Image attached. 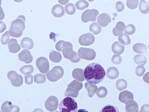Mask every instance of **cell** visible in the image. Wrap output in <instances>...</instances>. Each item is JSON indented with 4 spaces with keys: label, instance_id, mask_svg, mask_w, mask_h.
<instances>
[{
    "label": "cell",
    "instance_id": "1",
    "mask_svg": "<svg viewBox=\"0 0 149 112\" xmlns=\"http://www.w3.org/2000/svg\"><path fill=\"white\" fill-rule=\"evenodd\" d=\"M85 79L88 83L98 84L102 82L106 76V72L102 66L97 63H92L86 66L84 71Z\"/></svg>",
    "mask_w": 149,
    "mask_h": 112
},
{
    "label": "cell",
    "instance_id": "2",
    "mask_svg": "<svg viewBox=\"0 0 149 112\" xmlns=\"http://www.w3.org/2000/svg\"><path fill=\"white\" fill-rule=\"evenodd\" d=\"M56 48L58 51L62 52L63 56L66 59L70 60L71 62L77 63L80 61L78 54L73 50V46L69 42L61 40L56 44Z\"/></svg>",
    "mask_w": 149,
    "mask_h": 112
},
{
    "label": "cell",
    "instance_id": "3",
    "mask_svg": "<svg viewBox=\"0 0 149 112\" xmlns=\"http://www.w3.org/2000/svg\"><path fill=\"white\" fill-rule=\"evenodd\" d=\"M78 105L74 99L67 97L61 101L59 105V110L61 112H76Z\"/></svg>",
    "mask_w": 149,
    "mask_h": 112
},
{
    "label": "cell",
    "instance_id": "4",
    "mask_svg": "<svg viewBox=\"0 0 149 112\" xmlns=\"http://www.w3.org/2000/svg\"><path fill=\"white\" fill-rule=\"evenodd\" d=\"M25 28L24 21L22 20H17L12 23V27L10 29V32L12 36L18 37L22 35V30Z\"/></svg>",
    "mask_w": 149,
    "mask_h": 112
},
{
    "label": "cell",
    "instance_id": "5",
    "mask_svg": "<svg viewBox=\"0 0 149 112\" xmlns=\"http://www.w3.org/2000/svg\"><path fill=\"white\" fill-rule=\"evenodd\" d=\"M64 74V71L60 66H56L47 73V78L51 82H56L63 78Z\"/></svg>",
    "mask_w": 149,
    "mask_h": 112
},
{
    "label": "cell",
    "instance_id": "6",
    "mask_svg": "<svg viewBox=\"0 0 149 112\" xmlns=\"http://www.w3.org/2000/svg\"><path fill=\"white\" fill-rule=\"evenodd\" d=\"M78 56L82 59L92 61L96 57V52L89 48H80L78 51Z\"/></svg>",
    "mask_w": 149,
    "mask_h": 112
},
{
    "label": "cell",
    "instance_id": "7",
    "mask_svg": "<svg viewBox=\"0 0 149 112\" xmlns=\"http://www.w3.org/2000/svg\"><path fill=\"white\" fill-rule=\"evenodd\" d=\"M7 76L8 79L10 81L11 84L13 86L18 88L23 84V77L20 74H18L17 71H10Z\"/></svg>",
    "mask_w": 149,
    "mask_h": 112
},
{
    "label": "cell",
    "instance_id": "8",
    "mask_svg": "<svg viewBox=\"0 0 149 112\" xmlns=\"http://www.w3.org/2000/svg\"><path fill=\"white\" fill-rule=\"evenodd\" d=\"M98 15L99 12L95 9L86 10L82 15L81 20L84 23L89 22H95Z\"/></svg>",
    "mask_w": 149,
    "mask_h": 112
},
{
    "label": "cell",
    "instance_id": "9",
    "mask_svg": "<svg viewBox=\"0 0 149 112\" xmlns=\"http://www.w3.org/2000/svg\"><path fill=\"white\" fill-rule=\"evenodd\" d=\"M47 58L44 57H40L37 60L36 64L37 68L40 72L43 74H46L49 71L50 64Z\"/></svg>",
    "mask_w": 149,
    "mask_h": 112
},
{
    "label": "cell",
    "instance_id": "10",
    "mask_svg": "<svg viewBox=\"0 0 149 112\" xmlns=\"http://www.w3.org/2000/svg\"><path fill=\"white\" fill-rule=\"evenodd\" d=\"M58 100L55 96H51L48 98L45 102V106L47 110L54 112L58 107Z\"/></svg>",
    "mask_w": 149,
    "mask_h": 112
},
{
    "label": "cell",
    "instance_id": "11",
    "mask_svg": "<svg viewBox=\"0 0 149 112\" xmlns=\"http://www.w3.org/2000/svg\"><path fill=\"white\" fill-rule=\"evenodd\" d=\"M78 42L81 45L89 46L94 43L95 37L91 33L82 35L79 38Z\"/></svg>",
    "mask_w": 149,
    "mask_h": 112
},
{
    "label": "cell",
    "instance_id": "12",
    "mask_svg": "<svg viewBox=\"0 0 149 112\" xmlns=\"http://www.w3.org/2000/svg\"><path fill=\"white\" fill-rule=\"evenodd\" d=\"M18 58L20 61L26 64H30L33 61V57L30 52L27 50H23L18 54Z\"/></svg>",
    "mask_w": 149,
    "mask_h": 112
},
{
    "label": "cell",
    "instance_id": "13",
    "mask_svg": "<svg viewBox=\"0 0 149 112\" xmlns=\"http://www.w3.org/2000/svg\"><path fill=\"white\" fill-rule=\"evenodd\" d=\"M1 110L3 112H19L20 109L18 106H14L10 101H6L2 104Z\"/></svg>",
    "mask_w": 149,
    "mask_h": 112
},
{
    "label": "cell",
    "instance_id": "14",
    "mask_svg": "<svg viewBox=\"0 0 149 112\" xmlns=\"http://www.w3.org/2000/svg\"><path fill=\"white\" fill-rule=\"evenodd\" d=\"M97 22L100 26L104 27H107L111 22V18L109 15L107 13H102L98 17Z\"/></svg>",
    "mask_w": 149,
    "mask_h": 112
},
{
    "label": "cell",
    "instance_id": "15",
    "mask_svg": "<svg viewBox=\"0 0 149 112\" xmlns=\"http://www.w3.org/2000/svg\"><path fill=\"white\" fill-rule=\"evenodd\" d=\"M125 104V110L127 112H137L139 111L138 105L133 99L127 101Z\"/></svg>",
    "mask_w": 149,
    "mask_h": 112
},
{
    "label": "cell",
    "instance_id": "16",
    "mask_svg": "<svg viewBox=\"0 0 149 112\" xmlns=\"http://www.w3.org/2000/svg\"><path fill=\"white\" fill-rule=\"evenodd\" d=\"M52 13L54 17L56 18H61L65 15L64 8L60 5H56L52 9Z\"/></svg>",
    "mask_w": 149,
    "mask_h": 112
},
{
    "label": "cell",
    "instance_id": "17",
    "mask_svg": "<svg viewBox=\"0 0 149 112\" xmlns=\"http://www.w3.org/2000/svg\"><path fill=\"white\" fill-rule=\"evenodd\" d=\"M118 99L121 103L125 104L127 101L134 99V96L129 91H124L119 94Z\"/></svg>",
    "mask_w": 149,
    "mask_h": 112
},
{
    "label": "cell",
    "instance_id": "18",
    "mask_svg": "<svg viewBox=\"0 0 149 112\" xmlns=\"http://www.w3.org/2000/svg\"><path fill=\"white\" fill-rule=\"evenodd\" d=\"M72 77L79 82H83L84 81V71L82 69L76 68L72 71Z\"/></svg>",
    "mask_w": 149,
    "mask_h": 112
},
{
    "label": "cell",
    "instance_id": "19",
    "mask_svg": "<svg viewBox=\"0 0 149 112\" xmlns=\"http://www.w3.org/2000/svg\"><path fill=\"white\" fill-rule=\"evenodd\" d=\"M119 71L116 67H111L108 69L107 71V76L111 79H116L119 76Z\"/></svg>",
    "mask_w": 149,
    "mask_h": 112
},
{
    "label": "cell",
    "instance_id": "20",
    "mask_svg": "<svg viewBox=\"0 0 149 112\" xmlns=\"http://www.w3.org/2000/svg\"><path fill=\"white\" fill-rule=\"evenodd\" d=\"M85 88L88 91V96H89V97H93L97 90V86L93 83H85Z\"/></svg>",
    "mask_w": 149,
    "mask_h": 112
},
{
    "label": "cell",
    "instance_id": "21",
    "mask_svg": "<svg viewBox=\"0 0 149 112\" xmlns=\"http://www.w3.org/2000/svg\"><path fill=\"white\" fill-rule=\"evenodd\" d=\"M125 28V24L122 22H118L116 23V27L113 29V33L114 35L118 36L123 33Z\"/></svg>",
    "mask_w": 149,
    "mask_h": 112
},
{
    "label": "cell",
    "instance_id": "22",
    "mask_svg": "<svg viewBox=\"0 0 149 112\" xmlns=\"http://www.w3.org/2000/svg\"><path fill=\"white\" fill-rule=\"evenodd\" d=\"M111 50L115 54L121 55L124 51V47L120 44L119 42L116 41L113 43Z\"/></svg>",
    "mask_w": 149,
    "mask_h": 112
},
{
    "label": "cell",
    "instance_id": "23",
    "mask_svg": "<svg viewBox=\"0 0 149 112\" xmlns=\"http://www.w3.org/2000/svg\"><path fill=\"white\" fill-rule=\"evenodd\" d=\"M8 46L10 51L11 53H17L20 49V46L17 44V40L14 39L10 40L8 43Z\"/></svg>",
    "mask_w": 149,
    "mask_h": 112
},
{
    "label": "cell",
    "instance_id": "24",
    "mask_svg": "<svg viewBox=\"0 0 149 112\" xmlns=\"http://www.w3.org/2000/svg\"><path fill=\"white\" fill-rule=\"evenodd\" d=\"M133 49L135 52L138 54H144L147 50V47L145 45L142 43H136L133 46Z\"/></svg>",
    "mask_w": 149,
    "mask_h": 112
},
{
    "label": "cell",
    "instance_id": "25",
    "mask_svg": "<svg viewBox=\"0 0 149 112\" xmlns=\"http://www.w3.org/2000/svg\"><path fill=\"white\" fill-rule=\"evenodd\" d=\"M49 58L52 62H53L54 63H58L61 61L62 59V56L60 52L53 51L50 53Z\"/></svg>",
    "mask_w": 149,
    "mask_h": 112
},
{
    "label": "cell",
    "instance_id": "26",
    "mask_svg": "<svg viewBox=\"0 0 149 112\" xmlns=\"http://www.w3.org/2000/svg\"><path fill=\"white\" fill-rule=\"evenodd\" d=\"M134 62L138 65H145L146 64L147 60L145 56L142 55H137L134 57Z\"/></svg>",
    "mask_w": 149,
    "mask_h": 112
},
{
    "label": "cell",
    "instance_id": "27",
    "mask_svg": "<svg viewBox=\"0 0 149 112\" xmlns=\"http://www.w3.org/2000/svg\"><path fill=\"white\" fill-rule=\"evenodd\" d=\"M118 40L120 43L124 45H128L131 43V39L129 36L125 33H123L119 35Z\"/></svg>",
    "mask_w": 149,
    "mask_h": 112
},
{
    "label": "cell",
    "instance_id": "28",
    "mask_svg": "<svg viewBox=\"0 0 149 112\" xmlns=\"http://www.w3.org/2000/svg\"><path fill=\"white\" fill-rule=\"evenodd\" d=\"M79 94V91L72 88L68 87L65 91V95L66 97H71L76 98Z\"/></svg>",
    "mask_w": 149,
    "mask_h": 112
},
{
    "label": "cell",
    "instance_id": "29",
    "mask_svg": "<svg viewBox=\"0 0 149 112\" xmlns=\"http://www.w3.org/2000/svg\"><path fill=\"white\" fill-rule=\"evenodd\" d=\"M22 46L23 48H27L28 49H31L33 47V42L31 39L29 38H23L22 40Z\"/></svg>",
    "mask_w": 149,
    "mask_h": 112
},
{
    "label": "cell",
    "instance_id": "30",
    "mask_svg": "<svg viewBox=\"0 0 149 112\" xmlns=\"http://www.w3.org/2000/svg\"><path fill=\"white\" fill-rule=\"evenodd\" d=\"M139 10L143 14H146L149 13V5L145 0H140Z\"/></svg>",
    "mask_w": 149,
    "mask_h": 112
},
{
    "label": "cell",
    "instance_id": "31",
    "mask_svg": "<svg viewBox=\"0 0 149 112\" xmlns=\"http://www.w3.org/2000/svg\"><path fill=\"white\" fill-rule=\"evenodd\" d=\"M34 71V68L31 65H27L22 66L20 69V71L22 74L27 76L31 74Z\"/></svg>",
    "mask_w": 149,
    "mask_h": 112
},
{
    "label": "cell",
    "instance_id": "32",
    "mask_svg": "<svg viewBox=\"0 0 149 112\" xmlns=\"http://www.w3.org/2000/svg\"><path fill=\"white\" fill-rule=\"evenodd\" d=\"M116 87L119 91L123 90L127 87V83L125 79H118L116 82Z\"/></svg>",
    "mask_w": 149,
    "mask_h": 112
},
{
    "label": "cell",
    "instance_id": "33",
    "mask_svg": "<svg viewBox=\"0 0 149 112\" xmlns=\"http://www.w3.org/2000/svg\"><path fill=\"white\" fill-rule=\"evenodd\" d=\"M90 32H93L95 35H98L101 32V27L97 22L92 23L89 28Z\"/></svg>",
    "mask_w": 149,
    "mask_h": 112
},
{
    "label": "cell",
    "instance_id": "34",
    "mask_svg": "<svg viewBox=\"0 0 149 112\" xmlns=\"http://www.w3.org/2000/svg\"><path fill=\"white\" fill-rule=\"evenodd\" d=\"M34 82L37 84L44 83L46 80V76L42 74H36L34 76Z\"/></svg>",
    "mask_w": 149,
    "mask_h": 112
},
{
    "label": "cell",
    "instance_id": "35",
    "mask_svg": "<svg viewBox=\"0 0 149 112\" xmlns=\"http://www.w3.org/2000/svg\"><path fill=\"white\" fill-rule=\"evenodd\" d=\"M68 86L79 91L83 88V84L77 80H74L70 84H68Z\"/></svg>",
    "mask_w": 149,
    "mask_h": 112
},
{
    "label": "cell",
    "instance_id": "36",
    "mask_svg": "<svg viewBox=\"0 0 149 112\" xmlns=\"http://www.w3.org/2000/svg\"><path fill=\"white\" fill-rule=\"evenodd\" d=\"M108 94V90L104 86L100 87L97 90V95L98 97L103 98L106 97Z\"/></svg>",
    "mask_w": 149,
    "mask_h": 112
},
{
    "label": "cell",
    "instance_id": "37",
    "mask_svg": "<svg viewBox=\"0 0 149 112\" xmlns=\"http://www.w3.org/2000/svg\"><path fill=\"white\" fill-rule=\"evenodd\" d=\"M77 9L83 10L89 7V3L85 0H79L75 4Z\"/></svg>",
    "mask_w": 149,
    "mask_h": 112
},
{
    "label": "cell",
    "instance_id": "38",
    "mask_svg": "<svg viewBox=\"0 0 149 112\" xmlns=\"http://www.w3.org/2000/svg\"><path fill=\"white\" fill-rule=\"evenodd\" d=\"M101 112H119L118 108L113 105H107L101 109Z\"/></svg>",
    "mask_w": 149,
    "mask_h": 112
},
{
    "label": "cell",
    "instance_id": "39",
    "mask_svg": "<svg viewBox=\"0 0 149 112\" xmlns=\"http://www.w3.org/2000/svg\"><path fill=\"white\" fill-rule=\"evenodd\" d=\"M65 10L68 15H72L76 12V9L74 5L72 3H69L65 7Z\"/></svg>",
    "mask_w": 149,
    "mask_h": 112
},
{
    "label": "cell",
    "instance_id": "40",
    "mask_svg": "<svg viewBox=\"0 0 149 112\" xmlns=\"http://www.w3.org/2000/svg\"><path fill=\"white\" fill-rule=\"evenodd\" d=\"M139 0H127L126 2L127 7L131 10H134L137 8Z\"/></svg>",
    "mask_w": 149,
    "mask_h": 112
},
{
    "label": "cell",
    "instance_id": "41",
    "mask_svg": "<svg viewBox=\"0 0 149 112\" xmlns=\"http://www.w3.org/2000/svg\"><path fill=\"white\" fill-rule=\"evenodd\" d=\"M125 29H124V32L125 34L128 35H132L135 33L136 31V28L134 25L128 24L125 27Z\"/></svg>",
    "mask_w": 149,
    "mask_h": 112
},
{
    "label": "cell",
    "instance_id": "42",
    "mask_svg": "<svg viewBox=\"0 0 149 112\" xmlns=\"http://www.w3.org/2000/svg\"><path fill=\"white\" fill-rule=\"evenodd\" d=\"M145 68H144V65H140L136 67L135 73L138 76H142L145 72Z\"/></svg>",
    "mask_w": 149,
    "mask_h": 112
},
{
    "label": "cell",
    "instance_id": "43",
    "mask_svg": "<svg viewBox=\"0 0 149 112\" xmlns=\"http://www.w3.org/2000/svg\"><path fill=\"white\" fill-rule=\"evenodd\" d=\"M112 63L114 64H119L122 62V58L120 56L114 55L111 59Z\"/></svg>",
    "mask_w": 149,
    "mask_h": 112
},
{
    "label": "cell",
    "instance_id": "44",
    "mask_svg": "<svg viewBox=\"0 0 149 112\" xmlns=\"http://www.w3.org/2000/svg\"><path fill=\"white\" fill-rule=\"evenodd\" d=\"M116 10L118 12H123L124 8V5L121 2H118L116 5Z\"/></svg>",
    "mask_w": 149,
    "mask_h": 112
},
{
    "label": "cell",
    "instance_id": "45",
    "mask_svg": "<svg viewBox=\"0 0 149 112\" xmlns=\"http://www.w3.org/2000/svg\"><path fill=\"white\" fill-rule=\"evenodd\" d=\"M9 35H8V32H7L5 34L3 35L2 39H1V42L3 44L6 45L8 43V39H9Z\"/></svg>",
    "mask_w": 149,
    "mask_h": 112
},
{
    "label": "cell",
    "instance_id": "46",
    "mask_svg": "<svg viewBox=\"0 0 149 112\" xmlns=\"http://www.w3.org/2000/svg\"><path fill=\"white\" fill-rule=\"evenodd\" d=\"M33 76L27 75L25 76V83L26 84L30 85L33 83Z\"/></svg>",
    "mask_w": 149,
    "mask_h": 112
},
{
    "label": "cell",
    "instance_id": "47",
    "mask_svg": "<svg viewBox=\"0 0 149 112\" xmlns=\"http://www.w3.org/2000/svg\"><path fill=\"white\" fill-rule=\"evenodd\" d=\"M6 27L3 22H0V33H2L6 29Z\"/></svg>",
    "mask_w": 149,
    "mask_h": 112
},
{
    "label": "cell",
    "instance_id": "48",
    "mask_svg": "<svg viewBox=\"0 0 149 112\" xmlns=\"http://www.w3.org/2000/svg\"><path fill=\"white\" fill-rule=\"evenodd\" d=\"M141 112H149V104L143 106L141 108Z\"/></svg>",
    "mask_w": 149,
    "mask_h": 112
},
{
    "label": "cell",
    "instance_id": "49",
    "mask_svg": "<svg viewBox=\"0 0 149 112\" xmlns=\"http://www.w3.org/2000/svg\"><path fill=\"white\" fill-rule=\"evenodd\" d=\"M143 79H144V81L149 83V72H148L147 74H145L143 77Z\"/></svg>",
    "mask_w": 149,
    "mask_h": 112
},
{
    "label": "cell",
    "instance_id": "50",
    "mask_svg": "<svg viewBox=\"0 0 149 112\" xmlns=\"http://www.w3.org/2000/svg\"><path fill=\"white\" fill-rule=\"evenodd\" d=\"M58 1L60 4L65 5L68 3L69 1H70V0H58Z\"/></svg>",
    "mask_w": 149,
    "mask_h": 112
},
{
    "label": "cell",
    "instance_id": "51",
    "mask_svg": "<svg viewBox=\"0 0 149 112\" xmlns=\"http://www.w3.org/2000/svg\"><path fill=\"white\" fill-rule=\"evenodd\" d=\"M4 15H5L3 14L2 8H0V20H3V18L5 17Z\"/></svg>",
    "mask_w": 149,
    "mask_h": 112
},
{
    "label": "cell",
    "instance_id": "52",
    "mask_svg": "<svg viewBox=\"0 0 149 112\" xmlns=\"http://www.w3.org/2000/svg\"><path fill=\"white\" fill-rule=\"evenodd\" d=\"M88 1H89V2H93V1H94V0H88Z\"/></svg>",
    "mask_w": 149,
    "mask_h": 112
}]
</instances>
